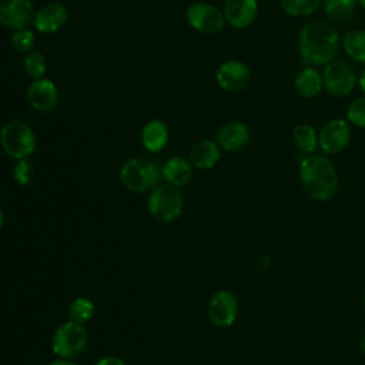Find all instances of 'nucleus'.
Masks as SVG:
<instances>
[{
  "mask_svg": "<svg viewBox=\"0 0 365 365\" xmlns=\"http://www.w3.org/2000/svg\"><path fill=\"white\" fill-rule=\"evenodd\" d=\"M0 145L9 157L24 160L36 150V135L26 123L13 120L1 127Z\"/></svg>",
  "mask_w": 365,
  "mask_h": 365,
  "instance_id": "obj_5",
  "label": "nucleus"
},
{
  "mask_svg": "<svg viewBox=\"0 0 365 365\" xmlns=\"http://www.w3.org/2000/svg\"><path fill=\"white\" fill-rule=\"evenodd\" d=\"M215 81L228 93H240L250 84L251 70L240 60H227L218 66Z\"/></svg>",
  "mask_w": 365,
  "mask_h": 365,
  "instance_id": "obj_11",
  "label": "nucleus"
},
{
  "mask_svg": "<svg viewBox=\"0 0 365 365\" xmlns=\"http://www.w3.org/2000/svg\"><path fill=\"white\" fill-rule=\"evenodd\" d=\"M294 87L297 94L302 98H314L324 88L322 74L315 67L307 66L297 73L294 78Z\"/></svg>",
  "mask_w": 365,
  "mask_h": 365,
  "instance_id": "obj_19",
  "label": "nucleus"
},
{
  "mask_svg": "<svg viewBox=\"0 0 365 365\" xmlns=\"http://www.w3.org/2000/svg\"><path fill=\"white\" fill-rule=\"evenodd\" d=\"M68 19L66 6L51 1L40 7L34 14V26L40 33H54L60 30Z\"/></svg>",
  "mask_w": 365,
  "mask_h": 365,
  "instance_id": "obj_16",
  "label": "nucleus"
},
{
  "mask_svg": "<svg viewBox=\"0 0 365 365\" xmlns=\"http://www.w3.org/2000/svg\"><path fill=\"white\" fill-rule=\"evenodd\" d=\"M161 177L170 185L182 187L192 177V164L184 157H171L163 164Z\"/></svg>",
  "mask_w": 365,
  "mask_h": 365,
  "instance_id": "obj_17",
  "label": "nucleus"
},
{
  "mask_svg": "<svg viewBox=\"0 0 365 365\" xmlns=\"http://www.w3.org/2000/svg\"><path fill=\"white\" fill-rule=\"evenodd\" d=\"M168 141V128L161 120H150L141 130V143L148 153H160Z\"/></svg>",
  "mask_w": 365,
  "mask_h": 365,
  "instance_id": "obj_20",
  "label": "nucleus"
},
{
  "mask_svg": "<svg viewBox=\"0 0 365 365\" xmlns=\"http://www.w3.org/2000/svg\"><path fill=\"white\" fill-rule=\"evenodd\" d=\"M46 58L40 51H30L24 57V70L31 78H41L46 73Z\"/></svg>",
  "mask_w": 365,
  "mask_h": 365,
  "instance_id": "obj_26",
  "label": "nucleus"
},
{
  "mask_svg": "<svg viewBox=\"0 0 365 365\" xmlns=\"http://www.w3.org/2000/svg\"><path fill=\"white\" fill-rule=\"evenodd\" d=\"M298 173L301 187L311 198L327 201L336 194L339 187L338 171L325 154H302Z\"/></svg>",
  "mask_w": 365,
  "mask_h": 365,
  "instance_id": "obj_2",
  "label": "nucleus"
},
{
  "mask_svg": "<svg viewBox=\"0 0 365 365\" xmlns=\"http://www.w3.org/2000/svg\"><path fill=\"white\" fill-rule=\"evenodd\" d=\"M324 88L336 98L349 96L358 81L355 70L345 61L334 60L324 66L322 70Z\"/></svg>",
  "mask_w": 365,
  "mask_h": 365,
  "instance_id": "obj_7",
  "label": "nucleus"
},
{
  "mask_svg": "<svg viewBox=\"0 0 365 365\" xmlns=\"http://www.w3.org/2000/svg\"><path fill=\"white\" fill-rule=\"evenodd\" d=\"M33 11L30 0H0V24L14 30L26 29Z\"/></svg>",
  "mask_w": 365,
  "mask_h": 365,
  "instance_id": "obj_12",
  "label": "nucleus"
},
{
  "mask_svg": "<svg viewBox=\"0 0 365 365\" xmlns=\"http://www.w3.org/2000/svg\"><path fill=\"white\" fill-rule=\"evenodd\" d=\"M57 87L48 78H34L27 87V101L37 111L53 110L57 104Z\"/></svg>",
  "mask_w": 365,
  "mask_h": 365,
  "instance_id": "obj_13",
  "label": "nucleus"
},
{
  "mask_svg": "<svg viewBox=\"0 0 365 365\" xmlns=\"http://www.w3.org/2000/svg\"><path fill=\"white\" fill-rule=\"evenodd\" d=\"M356 0H322L325 16L338 23L349 21L356 13Z\"/></svg>",
  "mask_w": 365,
  "mask_h": 365,
  "instance_id": "obj_22",
  "label": "nucleus"
},
{
  "mask_svg": "<svg viewBox=\"0 0 365 365\" xmlns=\"http://www.w3.org/2000/svg\"><path fill=\"white\" fill-rule=\"evenodd\" d=\"M346 120L349 124L365 128V96L355 98L346 108Z\"/></svg>",
  "mask_w": 365,
  "mask_h": 365,
  "instance_id": "obj_28",
  "label": "nucleus"
},
{
  "mask_svg": "<svg viewBox=\"0 0 365 365\" xmlns=\"http://www.w3.org/2000/svg\"><path fill=\"white\" fill-rule=\"evenodd\" d=\"M297 41L302 63L311 67L327 66L334 61L341 48V37L336 29L321 19L305 23L299 29Z\"/></svg>",
  "mask_w": 365,
  "mask_h": 365,
  "instance_id": "obj_1",
  "label": "nucleus"
},
{
  "mask_svg": "<svg viewBox=\"0 0 365 365\" xmlns=\"http://www.w3.org/2000/svg\"><path fill=\"white\" fill-rule=\"evenodd\" d=\"M362 305H364V309H365V288H364V294H362Z\"/></svg>",
  "mask_w": 365,
  "mask_h": 365,
  "instance_id": "obj_36",
  "label": "nucleus"
},
{
  "mask_svg": "<svg viewBox=\"0 0 365 365\" xmlns=\"http://www.w3.org/2000/svg\"><path fill=\"white\" fill-rule=\"evenodd\" d=\"M359 351L365 355V331L359 336Z\"/></svg>",
  "mask_w": 365,
  "mask_h": 365,
  "instance_id": "obj_33",
  "label": "nucleus"
},
{
  "mask_svg": "<svg viewBox=\"0 0 365 365\" xmlns=\"http://www.w3.org/2000/svg\"><path fill=\"white\" fill-rule=\"evenodd\" d=\"M3 224H4V214H3V211L0 208V228L3 227Z\"/></svg>",
  "mask_w": 365,
  "mask_h": 365,
  "instance_id": "obj_34",
  "label": "nucleus"
},
{
  "mask_svg": "<svg viewBox=\"0 0 365 365\" xmlns=\"http://www.w3.org/2000/svg\"><path fill=\"white\" fill-rule=\"evenodd\" d=\"M341 48L355 63L365 64V30L354 29L341 38Z\"/></svg>",
  "mask_w": 365,
  "mask_h": 365,
  "instance_id": "obj_21",
  "label": "nucleus"
},
{
  "mask_svg": "<svg viewBox=\"0 0 365 365\" xmlns=\"http://www.w3.org/2000/svg\"><path fill=\"white\" fill-rule=\"evenodd\" d=\"M87 341L88 334L84 324L67 319L56 328L51 338V351L57 358L73 359L84 352Z\"/></svg>",
  "mask_w": 365,
  "mask_h": 365,
  "instance_id": "obj_4",
  "label": "nucleus"
},
{
  "mask_svg": "<svg viewBox=\"0 0 365 365\" xmlns=\"http://www.w3.org/2000/svg\"><path fill=\"white\" fill-rule=\"evenodd\" d=\"M185 17L194 30L204 34H215L221 31L227 23L222 10L205 1L191 4L187 9Z\"/></svg>",
  "mask_w": 365,
  "mask_h": 365,
  "instance_id": "obj_8",
  "label": "nucleus"
},
{
  "mask_svg": "<svg viewBox=\"0 0 365 365\" xmlns=\"http://www.w3.org/2000/svg\"><path fill=\"white\" fill-rule=\"evenodd\" d=\"M225 21L234 29L250 27L258 14L257 0H225L222 9Z\"/></svg>",
  "mask_w": 365,
  "mask_h": 365,
  "instance_id": "obj_14",
  "label": "nucleus"
},
{
  "mask_svg": "<svg viewBox=\"0 0 365 365\" xmlns=\"http://www.w3.org/2000/svg\"><path fill=\"white\" fill-rule=\"evenodd\" d=\"M13 180L19 185H29L34 180V168L33 164L24 158V160H16V164L11 171Z\"/></svg>",
  "mask_w": 365,
  "mask_h": 365,
  "instance_id": "obj_27",
  "label": "nucleus"
},
{
  "mask_svg": "<svg viewBox=\"0 0 365 365\" xmlns=\"http://www.w3.org/2000/svg\"><path fill=\"white\" fill-rule=\"evenodd\" d=\"M221 157V147L217 141L201 140L190 151V161L192 167L200 170H210L215 167Z\"/></svg>",
  "mask_w": 365,
  "mask_h": 365,
  "instance_id": "obj_18",
  "label": "nucleus"
},
{
  "mask_svg": "<svg viewBox=\"0 0 365 365\" xmlns=\"http://www.w3.org/2000/svg\"><path fill=\"white\" fill-rule=\"evenodd\" d=\"M292 141L301 154H314L318 148V133L311 124L302 123L294 128Z\"/></svg>",
  "mask_w": 365,
  "mask_h": 365,
  "instance_id": "obj_23",
  "label": "nucleus"
},
{
  "mask_svg": "<svg viewBox=\"0 0 365 365\" xmlns=\"http://www.w3.org/2000/svg\"><path fill=\"white\" fill-rule=\"evenodd\" d=\"M48 365H80V364H77V362H74V361H70V359H61V358H58V359L50 362Z\"/></svg>",
  "mask_w": 365,
  "mask_h": 365,
  "instance_id": "obj_32",
  "label": "nucleus"
},
{
  "mask_svg": "<svg viewBox=\"0 0 365 365\" xmlns=\"http://www.w3.org/2000/svg\"><path fill=\"white\" fill-rule=\"evenodd\" d=\"M358 1V4L362 7V9H365V0H356Z\"/></svg>",
  "mask_w": 365,
  "mask_h": 365,
  "instance_id": "obj_35",
  "label": "nucleus"
},
{
  "mask_svg": "<svg viewBox=\"0 0 365 365\" xmlns=\"http://www.w3.org/2000/svg\"><path fill=\"white\" fill-rule=\"evenodd\" d=\"M94 365H125V362L114 355H108V356H103L100 358Z\"/></svg>",
  "mask_w": 365,
  "mask_h": 365,
  "instance_id": "obj_30",
  "label": "nucleus"
},
{
  "mask_svg": "<svg viewBox=\"0 0 365 365\" xmlns=\"http://www.w3.org/2000/svg\"><path fill=\"white\" fill-rule=\"evenodd\" d=\"M207 314L210 321L220 328L231 327L238 315V299L228 289L215 291L207 307Z\"/></svg>",
  "mask_w": 365,
  "mask_h": 365,
  "instance_id": "obj_10",
  "label": "nucleus"
},
{
  "mask_svg": "<svg viewBox=\"0 0 365 365\" xmlns=\"http://www.w3.org/2000/svg\"><path fill=\"white\" fill-rule=\"evenodd\" d=\"M351 140V127L346 120L332 118L318 133V147L325 155H334L346 148Z\"/></svg>",
  "mask_w": 365,
  "mask_h": 365,
  "instance_id": "obj_9",
  "label": "nucleus"
},
{
  "mask_svg": "<svg viewBox=\"0 0 365 365\" xmlns=\"http://www.w3.org/2000/svg\"><path fill=\"white\" fill-rule=\"evenodd\" d=\"M36 37L31 30L29 29H19L11 34V46L14 50L21 53H29L30 48L34 46Z\"/></svg>",
  "mask_w": 365,
  "mask_h": 365,
  "instance_id": "obj_29",
  "label": "nucleus"
},
{
  "mask_svg": "<svg viewBox=\"0 0 365 365\" xmlns=\"http://www.w3.org/2000/svg\"><path fill=\"white\" fill-rule=\"evenodd\" d=\"M358 86H359V88H361V91L365 94V67L361 70V73H359V76H358Z\"/></svg>",
  "mask_w": 365,
  "mask_h": 365,
  "instance_id": "obj_31",
  "label": "nucleus"
},
{
  "mask_svg": "<svg viewBox=\"0 0 365 365\" xmlns=\"http://www.w3.org/2000/svg\"><path fill=\"white\" fill-rule=\"evenodd\" d=\"M147 208L155 221L161 224L173 222L182 212V195L174 185L158 184L150 192Z\"/></svg>",
  "mask_w": 365,
  "mask_h": 365,
  "instance_id": "obj_6",
  "label": "nucleus"
},
{
  "mask_svg": "<svg viewBox=\"0 0 365 365\" xmlns=\"http://www.w3.org/2000/svg\"><path fill=\"white\" fill-rule=\"evenodd\" d=\"M96 305L88 297H77L68 305V317L73 321L86 324L94 315Z\"/></svg>",
  "mask_w": 365,
  "mask_h": 365,
  "instance_id": "obj_25",
  "label": "nucleus"
},
{
  "mask_svg": "<svg viewBox=\"0 0 365 365\" xmlns=\"http://www.w3.org/2000/svg\"><path fill=\"white\" fill-rule=\"evenodd\" d=\"M161 167L147 157L127 160L120 170V180L125 188L134 192L151 191L161 180Z\"/></svg>",
  "mask_w": 365,
  "mask_h": 365,
  "instance_id": "obj_3",
  "label": "nucleus"
},
{
  "mask_svg": "<svg viewBox=\"0 0 365 365\" xmlns=\"http://www.w3.org/2000/svg\"><path fill=\"white\" fill-rule=\"evenodd\" d=\"M251 140V130L245 123L228 121L217 133V143L225 151H240Z\"/></svg>",
  "mask_w": 365,
  "mask_h": 365,
  "instance_id": "obj_15",
  "label": "nucleus"
},
{
  "mask_svg": "<svg viewBox=\"0 0 365 365\" xmlns=\"http://www.w3.org/2000/svg\"><path fill=\"white\" fill-rule=\"evenodd\" d=\"M279 4L287 16L307 17L319 9L322 0H279Z\"/></svg>",
  "mask_w": 365,
  "mask_h": 365,
  "instance_id": "obj_24",
  "label": "nucleus"
}]
</instances>
